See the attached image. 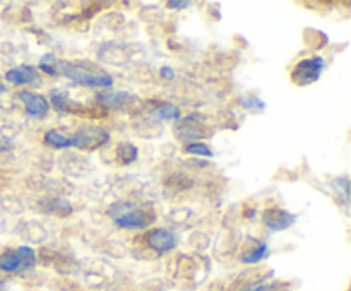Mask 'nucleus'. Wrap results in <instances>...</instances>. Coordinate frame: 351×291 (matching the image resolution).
Listing matches in <instances>:
<instances>
[{
	"label": "nucleus",
	"instance_id": "obj_18",
	"mask_svg": "<svg viewBox=\"0 0 351 291\" xmlns=\"http://www.w3.org/2000/svg\"><path fill=\"white\" fill-rule=\"evenodd\" d=\"M50 211L58 212L60 216L71 214L72 204L67 201V199H55V201L50 202Z\"/></svg>",
	"mask_w": 351,
	"mask_h": 291
},
{
	"label": "nucleus",
	"instance_id": "obj_11",
	"mask_svg": "<svg viewBox=\"0 0 351 291\" xmlns=\"http://www.w3.org/2000/svg\"><path fill=\"white\" fill-rule=\"evenodd\" d=\"M153 118L156 120H180V108L171 103H163L151 112Z\"/></svg>",
	"mask_w": 351,
	"mask_h": 291
},
{
	"label": "nucleus",
	"instance_id": "obj_24",
	"mask_svg": "<svg viewBox=\"0 0 351 291\" xmlns=\"http://www.w3.org/2000/svg\"><path fill=\"white\" fill-rule=\"evenodd\" d=\"M0 286H2V284H0Z\"/></svg>",
	"mask_w": 351,
	"mask_h": 291
},
{
	"label": "nucleus",
	"instance_id": "obj_12",
	"mask_svg": "<svg viewBox=\"0 0 351 291\" xmlns=\"http://www.w3.org/2000/svg\"><path fill=\"white\" fill-rule=\"evenodd\" d=\"M45 142L55 149H65V147H71V136L58 132V130H48L45 134Z\"/></svg>",
	"mask_w": 351,
	"mask_h": 291
},
{
	"label": "nucleus",
	"instance_id": "obj_7",
	"mask_svg": "<svg viewBox=\"0 0 351 291\" xmlns=\"http://www.w3.org/2000/svg\"><path fill=\"white\" fill-rule=\"evenodd\" d=\"M19 98L23 99L24 110L29 116H36V118H45L50 112V103L43 98L41 94H34L29 91H21Z\"/></svg>",
	"mask_w": 351,
	"mask_h": 291
},
{
	"label": "nucleus",
	"instance_id": "obj_20",
	"mask_svg": "<svg viewBox=\"0 0 351 291\" xmlns=\"http://www.w3.org/2000/svg\"><path fill=\"white\" fill-rule=\"evenodd\" d=\"M167 5L170 7V9H178V10H182V9H187V7L191 5V2H185V0H182V2H178V0H173V2H168Z\"/></svg>",
	"mask_w": 351,
	"mask_h": 291
},
{
	"label": "nucleus",
	"instance_id": "obj_5",
	"mask_svg": "<svg viewBox=\"0 0 351 291\" xmlns=\"http://www.w3.org/2000/svg\"><path fill=\"white\" fill-rule=\"evenodd\" d=\"M5 79L14 86H40L41 84V74L36 67L33 65H19L16 68H10L5 74Z\"/></svg>",
	"mask_w": 351,
	"mask_h": 291
},
{
	"label": "nucleus",
	"instance_id": "obj_2",
	"mask_svg": "<svg viewBox=\"0 0 351 291\" xmlns=\"http://www.w3.org/2000/svg\"><path fill=\"white\" fill-rule=\"evenodd\" d=\"M36 264L34 250L29 246H21L17 250H10L0 255V269L7 273H21V270L33 269Z\"/></svg>",
	"mask_w": 351,
	"mask_h": 291
},
{
	"label": "nucleus",
	"instance_id": "obj_15",
	"mask_svg": "<svg viewBox=\"0 0 351 291\" xmlns=\"http://www.w3.org/2000/svg\"><path fill=\"white\" fill-rule=\"evenodd\" d=\"M38 71H43L48 75H57L58 74V58L53 53H45L40 58L38 64Z\"/></svg>",
	"mask_w": 351,
	"mask_h": 291
},
{
	"label": "nucleus",
	"instance_id": "obj_1",
	"mask_svg": "<svg viewBox=\"0 0 351 291\" xmlns=\"http://www.w3.org/2000/svg\"><path fill=\"white\" fill-rule=\"evenodd\" d=\"M58 74L86 88H112L113 86V77H110L105 72L91 71L84 65L72 64V62L58 60Z\"/></svg>",
	"mask_w": 351,
	"mask_h": 291
},
{
	"label": "nucleus",
	"instance_id": "obj_13",
	"mask_svg": "<svg viewBox=\"0 0 351 291\" xmlns=\"http://www.w3.org/2000/svg\"><path fill=\"white\" fill-rule=\"evenodd\" d=\"M256 245H257V249L243 253L242 255L243 264H256V262H259V260H263L264 257L269 253V245H267L266 242H261V240H257Z\"/></svg>",
	"mask_w": 351,
	"mask_h": 291
},
{
	"label": "nucleus",
	"instance_id": "obj_22",
	"mask_svg": "<svg viewBox=\"0 0 351 291\" xmlns=\"http://www.w3.org/2000/svg\"><path fill=\"white\" fill-rule=\"evenodd\" d=\"M245 291H276V286L274 284H263V286L252 288V290H245Z\"/></svg>",
	"mask_w": 351,
	"mask_h": 291
},
{
	"label": "nucleus",
	"instance_id": "obj_8",
	"mask_svg": "<svg viewBox=\"0 0 351 291\" xmlns=\"http://www.w3.org/2000/svg\"><path fill=\"white\" fill-rule=\"evenodd\" d=\"M147 245H149L154 252L167 253L175 249L177 240H175V235L170 231V229L156 228L147 235Z\"/></svg>",
	"mask_w": 351,
	"mask_h": 291
},
{
	"label": "nucleus",
	"instance_id": "obj_23",
	"mask_svg": "<svg viewBox=\"0 0 351 291\" xmlns=\"http://www.w3.org/2000/svg\"><path fill=\"white\" fill-rule=\"evenodd\" d=\"M3 91H7V88H5V84L2 82V79H0V92H3Z\"/></svg>",
	"mask_w": 351,
	"mask_h": 291
},
{
	"label": "nucleus",
	"instance_id": "obj_3",
	"mask_svg": "<svg viewBox=\"0 0 351 291\" xmlns=\"http://www.w3.org/2000/svg\"><path fill=\"white\" fill-rule=\"evenodd\" d=\"M326 68V60L322 57H312L305 58V60H300L297 64V67L291 72V77L297 84H311V82H315L319 77H321L322 71Z\"/></svg>",
	"mask_w": 351,
	"mask_h": 291
},
{
	"label": "nucleus",
	"instance_id": "obj_4",
	"mask_svg": "<svg viewBox=\"0 0 351 291\" xmlns=\"http://www.w3.org/2000/svg\"><path fill=\"white\" fill-rule=\"evenodd\" d=\"M110 134L101 127H84L79 132L71 136V147H81V149H95L108 142Z\"/></svg>",
	"mask_w": 351,
	"mask_h": 291
},
{
	"label": "nucleus",
	"instance_id": "obj_21",
	"mask_svg": "<svg viewBox=\"0 0 351 291\" xmlns=\"http://www.w3.org/2000/svg\"><path fill=\"white\" fill-rule=\"evenodd\" d=\"M160 74H161V77L168 79V81H171V79L175 77V71H173V68H171V67H168V65H165V67H161Z\"/></svg>",
	"mask_w": 351,
	"mask_h": 291
},
{
	"label": "nucleus",
	"instance_id": "obj_17",
	"mask_svg": "<svg viewBox=\"0 0 351 291\" xmlns=\"http://www.w3.org/2000/svg\"><path fill=\"white\" fill-rule=\"evenodd\" d=\"M185 153L189 154H195V156H204V157H213L215 153L211 151V147L204 142H192L185 146Z\"/></svg>",
	"mask_w": 351,
	"mask_h": 291
},
{
	"label": "nucleus",
	"instance_id": "obj_10",
	"mask_svg": "<svg viewBox=\"0 0 351 291\" xmlns=\"http://www.w3.org/2000/svg\"><path fill=\"white\" fill-rule=\"evenodd\" d=\"M99 105L106 106V108H125L130 103L137 101L136 96L129 94L125 91H113V92H103V94L96 96Z\"/></svg>",
	"mask_w": 351,
	"mask_h": 291
},
{
	"label": "nucleus",
	"instance_id": "obj_9",
	"mask_svg": "<svg viewBox=\"0 0 351 291\" xmlns=\"http://www.w3.org/2000/svg\"><path fill=\"white\" fill-rule=\"evenodd\" d=\"M149 223H153V218H149V216H147V212L141 211V209L125 211L115 218V225L119 226V228H125V229L146 228Z\"/></svg>",
	"mask_w": 351,
	"mask_h": 291
},
{
	"label": "nucleus",
	"instance_id": "obj_6",
	"mask_svg": "<svg viewBox=\"0 0 351 291\" xmlns=\"http://www.w3.org/2000/svg\"><path fill=\"white\" fill-rule=\"evenodd\" d=\"M263 219L271 231H283L297 223V214H291L283 209H267L263 214Z\"/></svg>",
	"mask_w": 351,
	"mask_h": 291
},
{
	"label": "nucleus",
	"instance_id": "obj_14",
	"mask_svg": "<svg viewBox=\"0 0 351 291\" xmlns=\"http://www.w3.org/2000/svg\"><path fill=\"white\" fill-rule=\"evenodd\" d=\"M50 98H51V106L57 113L64 115V113L71 112V105H69V99L67 94L64 91H58V89H53L50 92Z\"/></svg>",
	"mask_w": 351,
	"mask_h": 291
},
{
	"label": "nucleus",
	"instance_id": "obj_19",
	"mask_svg": "<svg viewBox=\"0 0 351 291\" xmlns=\"http://www.w3.org/2000/svg\"><path fill=\"white\" fill-rule=\"evenodd\" d=\"M242 103H243V106H245V108H249V110H261V112H263V110H266V103H264L263 99H259L257 96H254V94L243 96Z\"/></svg>",
	"mask_w": 351,
	"mask_h": 291
},
{
	"label": "nucleus",
	"instance_id": "obj_16",
	"mask_svg": "<svg viewBox=\"0 0 351 291\" xmlns=\"http://www.w3.org/2000/svg\"><path fill=\"white\" fill-rule=\"evenodd\" d=\"M117 156H119V160H122L123 164H130L134 163V161L137 160V156H139V151H137V147L134 146V144H120L119 149H117Z\"/></svg>",
	"mask_w": 351,
	"mask_h": 291
}]
</instances>
